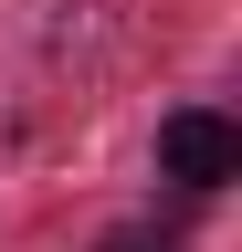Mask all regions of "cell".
I'll return each mask as SVG.
<instances>
[{
  "instance_id": "6da1fadb",
  "label": "cell",
  "mask_w": 242,
  "mask_h": 252,
  "mask_svg": "<svg viewBox=\"0 0 242 252\" xmlns=\"http://www.w3.org/2000/svg\"><path fill=\"white\" fill-rule=\"evenodd\" d=\"M158 168H169L179 189H221V179H242V126L210 116V105H179V116L158 126Z\"/></svg>"
},
{
  "instance_id": "7a4b0ae2",
  "label": "cell",
  "mask_w": 242,
  "mask_h": 252,
  "mask_svg": "<svg viewBox=\"0 0 242 252\" xmlns=\"http://www.w3.org/2000/svg\"><path fill=\"white\" fill-rule=\"evenodd\" d=\"M105 252H179L169 231H105Z\"/></svg>"
}]
</instances>
